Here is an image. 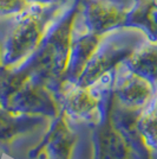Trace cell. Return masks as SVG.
Masks as SVG:
<instances>
[{
    "label": "cell",
    "mask_w": 157,
    "mask_h": 159,
    "mask_svg": "<svg viewBox=\"0 0 157 159\" xmlns=\"http://www.w3.org/2000/svg\"><path fill=\"white\" fill-rule=\"evenodd\" d=\"M71 105H73V109L79 112H85L90 109L95 105H97V100L91 95L90 92L85 89H80L79 92L74 93L71 98Z\"/></svg>",
    "instance_id": "obj_6"
},
{
    "label": "cell",
    "mask_w": 157,
    "mask_h": 159,
    "mask_svg": "<svg viewBox=\"0 0 157 159\" xmlns=\"http://www.w3.org/2000/svg\"><path fill=\"white\" fill-rule=\"evenodd\" d=\"M31 5L30 0H0V18L17 16Z\"/></svg>",
    "instance_id": "obj_5"
},
{
    "label": "cell",
    "mask_w": 157,
    "mask_h": 159,
    "mask_svg": "<svg viewBox=\"0 0 157 159\" xmlns=\"http://www.w3.org/2000/svg\"><path fill=\"white\" fill-rule=\"evenodd\" d=\"M31 2L36 4H43V5H64L69 2H73L77 0H30Z\"/></svg>",
    "instance_id": "obj_8"
},
{
    "label": "cell",
    "mask_w": 157,
    "mask_h": 159,
    "mask_svg": "<svg viewBox=\"0 0 157 159\" xmlns=\"http://www.w3.org/2000/svg\"><path fill=\"white\" fill-rule=\"evenodd\" d=\"M143 129L154 141H157V114L146 116L143 122Z\"/></svg>",
    "instance_id": "obj_7"
},
{
    "label": "cell",
    "mask_w": 157,
    "mask_h": 159,
    "mask_svg": "<svg viewBox=\"0 0 157 159\" xmlns=\"http://www.w3.org/2000/svg\"><path fill=\"white\" fill-rule=\"evenodd\" d=\"M128 25L141 29L148 39L157 40V0H138Z\"/></svg>",
    "instance_id": "obj_3"
},
{
    "label": "cell",
    "mask_w": 157,
    "mask_h": 159,
    "mask_svg": "<svg viewBox=\"0 0 157 159\" xmlns=\"http://www.w3.org/2000/svg\"><path fill=\"white\" fill-rule=\"evenodd\" d=\"M119 93L123 98L134 102H141L149 98L151 93L150 80L139 73L129 69L123 75L122 83L119 87Z\"/></svg>",
    "instance_id": "obj_4"
},
{
    "label": "cell",
    "mask_w": 157,
    "mask_h": 159,
    "mask_svg": "<svg viewBox=\"0 0 157 159\" xmlns=\"http://www.w3.org/2000/svg\"><path fill=\"white\" fill-rule=\"evenodd\" d=\"M136 4L134 0H78L77 11L86 30L100 37L126 26Z\"/></svg>",
    "instance_id": "obj_2"
},
{
    "label": "cell",
    "mask_w": 157,
    "mask_h": 159,
    "mask_svg": "<svg viewBox=\"0 0 157 159\" xmlns=\"http://www.w3.org/2000/svg\"><path fill=\"white\" fill-rule=\"evenodd\" d=\"M134 1H137V0H134Z\"/></svg>",
    "instance_id": "obj_9"
},
{
    "label": "cell",
    "mask_w": 157,
    "mask_h": 159,
    "mask_svg": "<svg viewBox=\"0 0 157 159\" xmlns=\"http://www.w3.org/2000/svg\"><path fill=\"white\" fill-rule=\"evenodd\" d=\"M77 1L64 5L32 2L21 13L0 18V25L5 27L2 61L7 64H13L26 58L38 48H43L51 31L74 8Z\"/></svg>",
    "instance_id": "obj_1"
}]
</instances>
